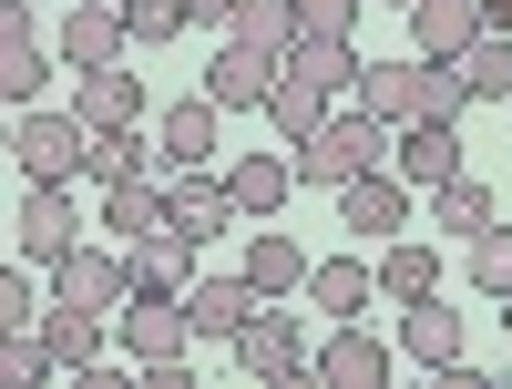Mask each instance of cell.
<instances>
[{
    "instance_id": "obj_29",
    "label": "cell",
    "mask_w": 512,
    "mask_h": 389,
    "mask_svg": "<svg viewBox=\"0 0 512 389\" xmlns=\"http://www.w3.org/2000/svg\"><path fill=\"white\" fill-rule=\"evenodd\" d=\"M236 41H256V52H297L308 41V21H297V0H236Z\"/></svg>"
},
{
    "instance_id": "obj_33",
    "label": "cell",
    "mask_w": 512,
    "mask_h": 389,
    "mask_svg": "<svg viewBox=\"0 0 512 389\" xmlns=\"http://www.w3.org/2000/svg\"><path fill=\"white\" fill-rule=\"evenodd\" d=\"M154 164H164V154H154L144 134H93V185H123V175H154Z\"/></svg>"
},
{
    "instance_id": "obj_14",
    "label": "cell",
    "mask_w": 512,
    "mask_h": 389,
    "mask_svg": "<svg viewBox=\"0 0 512 389\" xmlns=\"http://www.w3.org/2000/svg\"><path fill=\"white\" fill-rule=\"evenodd\" d=\"M93 134H144V82H134V62H103V72H82V103H72Z\"/></svg>"
},
{
    "instance_id": "obj_27",
    "label": "cell",
    "mask_w": 512,
    "mask_h": 389,
    "mask_svg": "<svg viewBox=\"0 0 512 389\" xmlns=\"http://www.w3.org/2000/svg\"><path fill=\"white\" fill-rule=\"evenodd\" d=\"M287 72H308L318 93H359V52H349V31H308L287 52Z\"/></svg>"
},
{
    "instance_id": "obj_31",
    "label": "cell",
    "mask_w": 512,
    "mask_h": 389,
    "mask_svg": "<svg viewBox=\"0 0 512 389\" xmlns=\"http://www.w3.org/2000/svg\"><path fill=\"white\" fill-rule=\"evenodd\" d=\"M461 82H472V103H512V31H482L461 52Z\"/></svg>"
},
{
    "instance_id": "obj_4",
    "label": "cell",
    "mask_w": 512,
    "mask_h": 389,
    "mask_svg": "<svg viewBox=\"0 0 512 389\" xmlns=\"http://www.w3.org/2000/svg\"><path fill=\"white\" fill-rule=\"evenodd\" d=\"M52 297H62V308L113 318L123 297H134V246H72L62 267H52Z\"/></svg>"
},
{
    "instance_id": "obj_16",
    "label": "cell",
    "mask_w": 512,
    "mask_h": 389,
    "mask_svg": "<svg viewBox=\"0 0 512 389\" xmlns=\"http://www.w3.org/2000/svg\"><path fill=\"white\" fill-rule=\"evenodd\" d=\"M318 379L328 389H379V379H390V338H379L369 318H338V338L318 349Z\"/></svg>"
},
{
    "instance_id": "obj_11",
    "label": "cell",
    "mask_w": 512,
    "mask_h": 389,
    "mask_svg": "<svg viewBox=\"0 0 512 389\" xmlns=\"http://www.w3.org/2000/svg\"><path fill=\"white\" fill-rule=\"evenodd\" d=\"M164 185H175V226H185L195 246H205V236H226L236 215H246L236 185H226V175H205V164H164Z\"/></svg>"
},
{
    "instance_id": "obj_32",
    "label": "cell",
    "mask_w": 512,
    "mask_h": 389,
    "mask_svg": "<svg viewBox=\"0 0 512 389\" xmlns=\"http://www.w3.org/2000/svg\"><path fill=\"white\" fill-rule=\"evenodd\" d=\"M410 72L420 62H359V103L390 113V123H410Z\"/></svg>"
},
{
    "instance_id": "obj_37",
    "label": "cell",
    "mask_w": 512,
    "mask_h": 389,
    "mask_svg": "<svg viewBox=\"0 0 512 389\" xmlns=\"http://www.w3.org/2000/svg\"><path fill=\"white\" fill-rule=\"evenodd\" d=\"M359 11H369V0H297L308 31H359Z\"/></svg>"
},
{
    "instance_id": "obj_39",
    "label": "cell",
    "mask_w": 512,
    "mask_h": 389,
    "mask_svg": "<svg viewBox=\"0 0 512 389\" xmlns=\"http://www.w3.org/2000/svg\"><path fill=\"white\" fill-rule=\"evenodd\" d=\"M482 21H492V31H512V0H482Z\"/></svg>"
},
{
    "instance_id": "obj_25",
    "label": "cell",
    "mask_w": 512,
    "mask_h": 389,
    "mask_svg": "<svg viewBox=\"0 0 512 389\" xmlns=\"http://www.w3.org/2000/svg\"><path fill=\"white\" fill-rule=\"evenodd\" d=\"M226 185H236L246 215H277L287 185H297V144H287V154H236V164H226Z\"/></svg>"
},
{
    "instance_id": "obj_18",
    "label": "cell",
    "mask_w": 512,
    "mask_h": 389,
    "mask_svg": "<svg viewBox=\"0 0 512 389\" xmlns=\"http://www.w3.org/2000/svg\"><path fill=\"white\" fill-rule=\"evenodd\" d=\"M369 297H379L369 256H318L308 267V308H328V318H369Z\"/></svg>"
},
{
    "instance_id": "obj_19",
    "label": "cell",
    "mask_w": 512,
    "mask_h": 389,
    "mask_svg": "<svg viewBox=\"0 0 512 389\" xmlns=\"http://www.w3.org/2000/svg\"><path fill=\"white\" fill-rule=\"evenodd\" d=\"M400 349H410L420 369H461V308H451V297H410Z\"/></svg>"
},
{
    "instance_id": "obj_12",
    "label": "cell",
    "mask_w": 512,
    "mask_h": 389,
    "mask_svg": "<svg viewBox=\"0 0 512 389\" xmlns=\"http://www.w3.org/2000/svg\"><path fill=\"white\" fill-rule=\"evenodd\" d=\"M185 308H195V338H226V349H236L246 318L267 308V287H256L246 267H236V277H195V287H185Z\"/></svg>"
},
{
    "instance_id": "obj_34",
    "label": "cell",
    "mask_w": 512,
    "mask_h": 389,
    "mask_svg": "<svg viewBox=\"0 0 512 389\" xmlns=\"http://www.w3.org/2000/svg\"><path fill=\"white\" fill-rule=\"evenodd\" d=\"M123 21H134V41H144V52H164L175 31H195V11H185V0H123Z\"/></svg>"
},
{
    "instance_id": "obj_35",
    "label": "cell",
    "mask_w": 512,
    "mask_h": 389,
    "mask_svg": "<svg viewBox=\"0 0 512 389\" xmlns=\"http://www.w3.org/2000/svg\"><path fill=\"white\" fill-rule=\"evenodd\" d=\"M472 287L482 297H512V226H482L472 236Z\"/></svg>"
},
{
    "instance_id": "obj_41",
    "label": "cell",
    "mask_w": 512,
    "mask_h": 389,
    "mask_svg": "<svg viewBox=\"0 0 512 389\" xmlns=\"http://www.w3.org/2000/svg\"><path fill=\"white\" fill-rule=\"evenodd\" d=\"M390 11H410V0H390Z\"/></svg>"
},
{
    "instance_id": "obj_26",
    "label": "cell",
    "mask_w": 512,
    "mask_h": 389,
    "mask_svg": "<svg viewBox=\"0 0 512 389\" xmlns=\"http://www.w3.org/2000/svg\"><path fill=\"white\" fill-rule=\"evenodd\" d=\"M318 123H328V93H318L308 72H277V93H267V134H277V144H308Z\"/></svg>"
},
{
    "instance_id": "obj_22",
    "label": "cell",
    "mask_w": 512,
    "mask_h": 389,
    "mask_svg": "<svg viewBox=\"0 0 512 389\" xmlns=\"http://www.w3.org/2000/svg\"><path fill=\"white\" fill-rule=\"evenodd\" d=\"M195 256H205V246H195L185 226H154V236H134V287H195V277H205Z\"/></svg>"
},
{
    "instance_id": "obj_30",
    "label": "cell",
    "mask_w": 512,
    "mask_h": 389,
    "mask_svg": "<svg viewBox=\"0 0 512 389\" xmlns=\"http://www.w3.org/2000/svg\"><path fill=\"white\" fill-rule=\"evenodd\" d=\"M431 226H451L461 246H472V236L492 226V185H482V175H451V185H431Z\"/></svg>"
},
{
    "instance_id": "obj_8",
    "label": "cell",
    "mask_w": 512,
    "mask_h": 389,
    "mask_svg": "<svg viewBox=\"0 0 512 389\" xmlns=\"http://www.w3.org/2000/svg\"><path fill=\"white\" fill-rule=\"evenodd\" d=\"M277 72H287L277 52H256V41H236V31H226V52L205 62V93H216L226 113H267V93H277Z\"/></svg>"
},
{
    "instance_id": "obj_15",
    "label": "cell",
    "mask_w": 512,
    "mask_h": 389,
    "mask_svg": "<svg viewBox=\"0 0 512 389\" xmlns=\"http://www.w3.org/2000/svg\"><path fill=\"white\" fill-rule=\"evenodd\" d=\"M216 144H226V103H216V93L164 103V113H154V154H164V164H205Z\"/></svg>"
},
{
    "instance_id": "obj_2",
    "label": "cell",
    "mask_w": 512,
    "mask_h": 389,
    "mask_svg": "<svg viewBox=\"0 0 512 389\" xmlns=\"http://www.w3.org/2000/svg\"><path fill=\"white\" fill-rule=\"evenodd\" d=\"M11 154H21V175L31 185H72V175H93V123L82 113H52V103H31L11 123Z\"/></svg>"
},
{
    "instance_id": "obj_9",
    "label": "cell",
    "mask_w": 512,
    "mask_h": 389,
    "mask_svg": "<svg viewBox=\"0 0 512 389\" xmlns=\"http://www.w3.org/2000/svg\"><path fill=\"white\" fill-rule=\"evenodd\" d=\"M123 41H134L123 0H72V11H62V62H72V72H103V62H123Z\"/></svg>"
},
{
    "instance_id": "obj_10",
    "label": "cell",
    "mask_w": 512,
    "mask_h": 389,
    "mask_svg": "<svg viewBox=\"0 0 512 389\" xmlns=\"http://www.w3.org/2000/svg\"><path fill=\"white\" fill-rule=\"evenodd\" d=\"M400 215H410V175H390V164L338 185V226H349L359 246H369V236H400Z\"/></svg>"
},
{
    "instance_id": "obj_21",
    "label": "cell",
    "mask_w": 512,
    "mask_h": 389,
    "mask_svg": "<svg viewBox=\"0 0 512 389\" xmlns=\"http://www.w3.org/2000/svg\"><path fill=\"white\" fill-rule=\"evenodd\" d=\"M246 277L267 287V297H308V246H297L287 226H256L246 236Z\"/></svg>"
},
{
    "instance_id": "obj_36",
    "label": "cell",
    "mask_w": 512,
    "mask_h": 389,
    "mask_svg": "<svg viewBox=\"0 0 512 389\" xmlns=\"http://www.w3.org/2000/svg\"><path fill=\"white\" fill-rule=\"evenodd\" d=\"M11 328H41V297H31V256H21L11 277H0V338H11Z\"/></svg>"
},
{
    "instance_id": "obj_24",
    "label": "cell",
    "mask_w": 512,
    "mask_h": 389,
    "mask_svg": "<svg viewBox=\"0 0 512 389\" xmlns=\"http://www.w3.org/2000/svg\"><path fill=\"white\" fill-rule=\"evenodd\" d=\"M41 349H52V369H103V318L93 308H62V297H52V318H41Z\"/></svg>"
},
{
    "instance_id": "obj_3",
    "label": "cell",
    "mask_w": 512,
    "mask_h": 389,
    "mask_svg": "<svg viewBox=\"0 0 512 389\" xmlns=\"http://www.w3.org/2000/svg\"><path fill=\"white\" fill-rule=\"evenodd\" d=\"M185 349H195L185 287H134V297H123V359H134V369H164V359H185Z\"/></svg>"
},
{
    "instance_id": "obj_7",
    "label": "cell",
    "mask_w": 512,
    "mask_h": 389,
    "mask_svg": "<svg viewBox=\"0 0 512 389\" xmlns=\"http://www.w3.org/2000/svg\"><path fill=\"white\" fill-rule=\"evenodd\" d=\"M41 0H0V93H11V113H31L41 103V72H52V62H41Z\"/></svg>"
},
{
    "instance_id": "obj_13",
    "label": "cell",
    "mask_w": 512,
    "mask_h": 389,
    "mask_svg": "<svg viewBox=\"0 0 512 389\" xmlns=\"http://www.w3.org/2000/svg\"><path fill=\"white\" fill-rule=\"evenodd\" d=\"M482 31H492L482 0H410V52H420V62H461Z\"/></svg>"
},
{
    "instance_id": "obj_38",
    "label": "cell",
    "mask_w": 512,
    "mask_h": 389,
    "mask_svg": "<svg viewBox=\"0 0 512 389\" xmlns=\"http://www.w3.org/2000/svg\"><path fill=\"white\" fill-rule=\"evenodd\" d=\"M185 11H195L205 31H236V0H185Z\"/></svg>"
},
{
    "instance_id": "obj_40",
    "label": "cell",
    "mask_w": 512,
    "mask_h": 389,
    "mask_svg": "<svg viewBox=\"0 0 512 389\" xmlns=\"http://www.w3.org/2000/svg\"><path fill=\"white\" fill-rule=\"evenodd\" d=\"M502 328H512V297H502Z\"/></svg>"
},
{
    "instance_id": "obj_23",
    "label": "cell",
    "mask_w": 512,
    "mask_h": 389,
    "mask_svg": "<svg viewBox=\"0 0 512 389\" xmlns=\"http://www.w3.org/2000/svg\"><path fill=\"white\" fill-rule=\"evenodd\" d=\"M400 175L410 185H451L461 175V123H400Z\"/></svg>"
},
{
    "instance_id": "obj_20",
    "label": "cell",
    "mask_w": 512,
    "mask_h": 389,
    "mask_svg": "<svg viewBox=\"0 0 512 389\" xmlns=\"http://www.w3.org/2000/svg\"><path fill=\"white\" fill-rule=\"evenodd\" d=\"M379 297H390V308H410V297H441V246L390 236V246H379Z\"/></svg>"
},
{
    "instance_id": "obj_17",
    "label": "cell",
    "mask_w": 512,
    "mask_h": 389,
    "mask_svg": "<svg viewBox=\"0 0 512 389\" xmlns=\"http://www.w3.org/2000/svg\"><path fill=\"white\" fill-rule=\"evenodd\" d=\"M103 226H113V246H134V236H154V226H175V185H154V175L103 185Z\"/></svg>"
},
{
    "instance_id": "obj_28",
    "label": "cell",
    "mask_w": 512,
    "mask_h": 389,
    "mask_svg": "<svg viewBox=\"0 0 512 389\" xmlns=\"http://www.w3.org/2000/svg\"><path fill=\"white\" fill-rule=\"evenodd\" d=\"M461 113H472L461 62H420V72H410V123H461Z\"/></svg>"
},
{
    "instance_id": "obj_5",
    "label": "cell",
    "mask_w": 512,
    "mask_h": 389,
    "mask_svg": "<svg viewBox=\"0 0 512 389\" xmlns=\"http://www.w3.org/2000/svg\"><path fill=\"white\" fill-rule=\"evenodd\" d=\"M236 369H246V379H308L318 349H308V328H297V308L267 297V308L246 318V338H236Z\"/></svg>"
},
{
    "instance_id": "obj_6",
    "label": "cell",
    "mask_w": 512,
    "mask_h": 389,
    "mask_svg": "<svg viewBox=\"0 0 512 389\" xmlns=\"http://www.w3.org/2000/svg\"><path fill=\"white\" fill-rule=\"evenodd\" d=\"M11 246L31 256V267H62V256L82 246V215H72V195H62V185H31V195H21V215H11Z\"/></svg>"
},
{
    "instance_id": "obj_1",
    "label": "cell",
    "mask_w": 512,
    "mask_h": 389,
    "mask_svg": "<svg viewBox=\"0 0 512 389\" xmlns=\"http://www.w3.org/2000/svg\"><path fill=\"white\" fill-rule=\"evenodd\" d=\"M379 164H400V123L390 113H369V103H349V113H328L308 144H297V185H349V175H379Z\"/></svg>"
}]
</instances>
